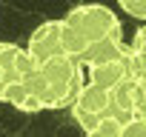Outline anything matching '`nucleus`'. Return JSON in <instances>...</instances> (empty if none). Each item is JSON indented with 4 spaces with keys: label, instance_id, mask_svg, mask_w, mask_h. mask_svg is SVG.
<instances>
[{
    "label": "nucleus",
    "instance_id": "obj_1",
    "mask_svg": "<svg viewBox=\"0 0 146 137\" xmlns=\"http://www.w3.org/2000/svg\"><path fill=\"white\" fill-rule=\"evenodd\" d=\"M40 68V77H43V89H46V109H69L72 100L78 97V92L86 83L83 74V66L75 57H52L46 60Z\"/></svg>",
    "mask_w": 146,
    "mask_h": 137
},
{
    "label": "nucleus",
    "instance_id": "obj_2",
    "mask_svg": "<svg viewBox=\"0 0 146 137\" xmlns=\"http://www.w3.org/2000/svg\"><path fill=\"white\" fill-rule=\"evenodd\" d=\"M63 23L83 40V46H95L103 40H123V29H120L117 14L103 3H80L75 9H69Z\"/></svg>",
    "mask_w": 146,
    "mask_h": 137
},
{
    "label": "nucleus",
    "instance_id": "obj_3",
    "mask_svg": "<svg viewBox=\"0 0 146 137\" xmlns=\"http://www.w3.org/2000/svg\"><path fill=\"white\" fill-rule=\"evenodd\" d=\"M83 49H86L83 40L72 32L63 20H46V23H40V26L32 32L29 43H26V54H29V60H32L35 66H43L46 60L60 57V54L80 60Z\"/></svg>",
    "mask_w": 146,
    "mask_h": 137
},
{
    "label": "nucleus",
    "instance_id": "obj_4",
    "mask_svg": "<svg viewBox=\"0 0 146 137\" xmlns=\"http://www.w3.org/2000/svg\"><path fill=\"white\" fill-rule=\"evenodd\" d=\"M72 114H75L78 126L86 131L92 128L95 123L106 120V117H115L112 111V92L103 89V86H95V83H83V89L78 92V97L72 100Z\"/></svg>",
    "mask_w": 146,
    "mask_h": 137
},
{
    "label": "nucleus",
    "instance_id": "obj_5",
    "mask_svg": "<svg viewBox=\"0 0 146 137\" xmlns=\"http://www.w3.org/2000/svg\"><path fill=\"white\" fill-rule=\"evenodd\" d=\"M3 103L26 111V114H35V111H43L46 109V89H43V77H40V68H29V72L15 80L9 89H6V97Z\"/></svg>",
    "mask_w": 146,
    "mask_h": 137
},
{
    "label": "nucleus",
    "instance_id": "obj_6",
    "mask_svg": "<svg viewBox=\"0 0 146 137\" xmlns=\"http://www.w3.org/2000/svg\"><path fill=\"white\" fill-rule=\"evenodd\" d=\"M112 92V111L117 120L146 111V80H123Z\"/></svg>",
    "mask_w": 146,
    "mask_h": 137
},
{
    "label": "nucleus",
    "instance_id": "obj_7",
    "mask_svg": "<svg viewBox=\"0 0 146 137\" xmlns=\"http://www.w3.org/2000/svg\"><path fill=\"white\" fill-rule=\"evenodd\" d=\"M29 68H35V63L29 60L26 49L15 46V43H0V103L6 97V89L20 80Z\"/></svg>",
    "mask_w": 146,
    "mask_h": 137
},
{
    "label": "nucleus",
    "instance_id": "obj_8",
    "mask_svg": "<svg viewBox=\"0 0 146 137\" xmlns=\"http://www.w3.org/2000/svg\"><path fill=\"white\" fill-rule=\"evenodd\" d=\"M123 80H132L129 77V66H126V46H123V54L120 57H112V60H103V63L89 66V83H95V86L115 89Z\"/></svg>",
    "mask_w": 146,
    "mask_h": 137
},
{
    "label": "nucleus",
    "instance_id": "obj_9",
    "mask_svg": "<svg viewBox=\"0 0 146 137\" xmlns=\"http://www.w3.org/2000/svg\"><path fill=\"white\" fill-rule=\"evenodd\" d=\"M126 66L132 80H146V29H137L126 46Z\"/></svg>",
    "mask_w": 146,
    "mask_h": 137
},
{
    "label": "nucleus",
    "instance_id": "obj_10",
    "mask_svg": "<svg viewBox=\"0 0 146 137\" xmlns=\"http://www.w3.org/2000/svg\"><path fill=\"white\" fill-rule=\"evenodd\" d=\"M86 137H120V120L106 117V120L95 123L92 128H86Z\"/></svg>",
    "mask_w": 146,
    "mask_h": 137
},
{
    "label": "nucleus",
    "instance_id": "obj_11",
    "mask_svg": "<svg viewBox=\"0 0 146 137\" xmlns=\"http://www.w3.org/2000/svg\"><path fill=\"white\" fill-rule=\"evenodd\" d=\"M120 137H146V117L132 114V117L120 120Z\"/></svg>",
    "mask_w": 146,
    "mask_h": 137
},
{
    "label": "nucleus",
    "instance_id": "obj_12",
    "mask_svg": "<svg viewBox=\"0 0 146 137\" xmlns=\"http://www.w3.org/2000/svg\"><path fill=\"white\" fill-rule=\"evenodd\" d=\"M117 3H120V9H123L126 14H132V17H137V20L146 17V0H117Z\"/></svg>",
    "mask_w": 146,
    "mask_h": 137
}]
</instances>
